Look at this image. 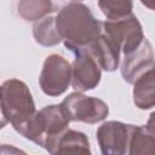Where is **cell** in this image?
<instances>
[{
	"instance_id": "1",
	"label": "cell",
	"mask_w": 155,
	"mask_h": 155,
	"mask_svg": "<svg viewBox=\"0 0 155 155\" xmlns=\"http://www.w3.org/2000/svg\"><path fill=\"white\" fill-rule=\"evenodd\" d=\"M54 18L64 46L73 53L88 48L102 33V22L82 2L71 1L64 5Z\"/></svg>"
},
{
	"instance_id": "2",
	"label": "cell",
	"mask_w": 155,
	"mask_h": 155,
	"mask_svg": "<svg viewBox=\"0 0 155 155\" xmlns=\"http://www.w3.org/2000/svg\"><path fill=\"white\" fill-rule=\"evenodd\" d=\"M70 119L62 104L46 105L16 130L25 139L50 151L54 140L69 127Z\"/></svg>"
},
{
	"instance_id": "3",
	"label": "cell",
	"mask_w": 155,
	"mask_h": 155,
	"mask_svg": "<svg viewBox=\"0 0 155 155\" xmlns=\"http://www.w3.org/2000/svg\"><path fill=\"white\" fill-rule=\"evenodd\" d=\"M0 108L15 131L36 111L28 85L19 79H8L0 85Z\"/></svg>"
},
{
	"instance_id": "4",
	"label": "cell",
	"mask_w": 155,
	"mask_h": 155,
	"mask_svg": "<svg viewBox=\"0 0 155 155\" xmlns=\"http://www.w3.org/2000/svg\"><path fill=\"white\" fill-rule=\"evenodd\" d=\"M102 33L114 42L122 54L134 51L145 39L142 24L133 13L116 21L105 19L102 22Z\"/></svg>"
},
{
	"instance_id": "5",
	"label": "cell",
	"mask_w": 155,
	"mask_h": 155,
	"mask_svg": "<svg viewBox=\"0 0 155 155\" xmlns=\"http://www.w3.org/2000/svg\"><path fill=\"white\" fill-rule=\"evenodd\" d=\"M71 82V65L61 54H48L42 64L39 85L41 91L50 97L63 94Z\"/></svg>"
},
{
	"instance_id": "6",
	"label": "cell",
	"mask_w": 155,
	"mask_h": 155,
	"mask_svg": "<svg viewBox=\"0 0 155 155\" xmlns=\"http://www.w3.org/2000/svg\"><path fill=\"white\" fill-rule=\"evenodd\" d=\"M61 104L70 121L97 124L103 121L109 114V107L104 101L78 91L68 94Z\"/></svg>"
},
{
	"instance_id": "7",
	"label": "cell",
	"mask_w": 155,
	"mask_h": 155,
	"mask_svg": "<svg viewBox=\"0 0 155 155\" xmlns=\"http://www.w3.org/2000/svg\"><path fill=\"white\" fill-rule=\"evenodd\" d=\"M132 125L121 121H105L96 132V138L103 155L127 154Z\"/></svg>"
},
{
	"instance_id": "8",
	"label": "cell",
	"mask_w": 155,
	"mask_h": 155,
	"mask_svg": "<svg viewBox=\"0 0 155 155\" xmlns=\"http://www.w3.org/2000/svg\"><path fill=\"white\" fill-rule=\"evenodd\" d=\"M75 59L71 65L70 85L78 92H86L96 88L102 79V69L90 51L81 50L74 53Z\"/></svg>"
},
{
	"instance_id": "9",
	"label": "cell",
	"mask_w": 155,
	"mask_h": 155,
	"mask_svg": "<svg viewBox=\"0 0 155 155\" xmlns=\"http://www.w3.org/2000/svg\"><path fill=\"white\" fill-rule=\"evenodd\" d=\"M151 68H154V51L150 41L145 38L134 51L124 54L120 69L124 80L132 84L137 78Z\"/></svg>"
},
{
	"instance_id": "10",
	"label": "cell",
	"mask_w": 155,
	"mask_h": 155,
	"mask_svg": "<svg viewBox=\"0 0 155 155\" xmlns=\"http://www.w3.org/2000/svg\"><path fill=\"white\" fill-rule=\"evenodd\" d=\"M155 153V124L154 113L145 125H132L127 154L130 155H153Z\"/></svg>"
},
{
	"instance_id": "11",
	"label": "cell",
	"mask_w": 155,
	"mask_h": 155,
	"mask_svg": "<svg viewBox=\"0 0 155 155\" xmlns=\"http://www.w3.org/2000/svg\"><path fill=\"white\" fill-rule=\"evenodd\" d=\"M87 50L97 61L101 69L105 71H115L119 68L121 53L105 34L101 33Z\"/></svg>"
},
{
	"instance_id": "12",
	"label": "cell",
	"mask_w": 155,
	"mask_h": 155,
	"mask_svg": "<svg viewBox=\"0 0 155 155\" xmlns=\"http://www.w3.org/2000/svg\"><path fill=\"white\" fill-rule=\"evenodd\" d=\"M133 103L138 109L150 110L155 105V75L154 68L147 70L133 82Z\"/></svg>"
},
{
	"instance_id": "13",
	"label": "cell",
	"mask_w": 155,
	"mask_h": 155,
	"mask_svg": "<svg viewBox=\"0 0 155 155\" xmlns=\"http://www.w3.org/2000/svg\"><path fill=\"white\" fill-rule=\"evenodd\" d=\"M50 154L61 153H78V154H91V147L87 136L84 132L67 128L53 143L48 151Z\"/></svg>"
},
{
	"instance_id": "14",
	"label": "cell",
	"mask_w": 155,
	"mask_h": 155,
	"mask_svg": "<svg viewBox=\"0 0 155 155\" xmlns=\"http://www.w3.org/2000/svg\"><path fill=\"white\" fill-rule=\"evenodd\" d=\"M33 36L39 45L45 47H52L62 42V36L56 25V18L52 16H46L34 23Z\"/></svg>"
},
{
	"instance_id": "15",
	"label": "cell",
	"mask_w": 155,
	"mask_h": 155,
	"mask_svg": "<svg viewBox=\"0 0 155 155\" xmlns=\"http://www.w3.org/2000/svg\"><path fill=\"white\" fill-rule=\"evenodd\" d=\"M18 15L27 22H36L53 11L52 0H19Z\"/></svg>"
},
{
	"instance_id": "16",
	"label": "cell",
	"mask_w": 155,
	"mask_h": 155,
	"mask_svg": "<svg viewBox=\"0 0 155 155\" xmlns=\"http://www.w3.org/2000/svg\"><path fill=\"white\" fill-rule=\"evenodd\" d=\"M98 7L108 21H116L132 15L133 0H98Z\"/></svg>"
},
{
	"instance_id": "17",
	"label": "cell",
	"mask_w": 155,
	"mask_h": 155,
	"mask_svg": "<svg viewBox=\"0 0 155 155\" xmlns=\"http://www.w3.org/2000/svg\"><path fill=\"white\" fill-rule=\"evenodd\" d=\"M140 2L148 7L149 10H154L155 8V0H140Z\"/></svg>"
},
{
	"instance_id": "18",
	"label": "cell",
	"mask_w": 155,
	"mask_h": 155,
	"mask_svg": "<svg viewBox=\"0 0 155 155\" xmlns=\"http://www.w3.org/2000/svg\"><path fill=\"white\" fill-rule=\"evenodd\" d=\"M7 119L5 117V115H4V113H2V110H1V108H0V130L1 128H4L6 125H7Z\"/></svg>"
},
{
	"instance_id": "19",
	"label": "cell",
	"mask_w": 155,
	"mask_h": 155,
	"mask_svg": "<svg viewBox=\"0 0 155 155\" xmlns=\"http://www.w3.org/2000/svg\"><path fill=\"white\" fill-rule=\"evenodd\" d=\"M71 1H78V2H81L82 0H71Z\"/></svg>"
}]
</instances>
